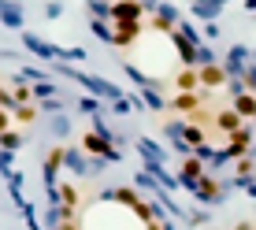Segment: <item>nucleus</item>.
<instances>
[{"mask_svg": "<svg viewBox=\"0 0 256 230\" xmlns=\"http://www.w3.org/2000/svg\"><path fill=\"white\" fill-rule=\"evenodd\" d=\"M60 230H164L152 208L130 190L82 197L78 186H60Z\"/></svg>", "mask_w": 256, "mask_h": 230, "instance_id": "1", "label": "nucleus"}]
</instances>
